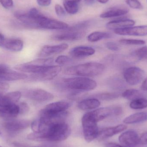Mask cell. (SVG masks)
I'll return each mask as SVG.
<instances>
[{"instance_id":"9","label":"cell","mask_w":147,"mask_h":147,"mask_svg":"<svg viewBox=\"0 0 147 147\" xmlns=\"http://www.w3.org/2000/svg\"><path fill=\"white\" fill-rule=\"evenodd\" d=\"M145 72L140 68L136 67H130L125 69L123 75L126 82L131 85L138 84L144 78Z\"/></svg>"},{"instance_id":"5","label":"cell","mask_w":147,"mask_h":147,"mask_svg":"<svg viewBox=\"0 0 147 147\" xmlns=\"http://www.w3.org/2000/svg\"><path fill=\"white\" fill-rule=\"evenodd\" d=\"M0 114L4 118L13 119L20 115V107L18 104L11 102L5 95H1Z\"/></svg>"},{"instance_id":"7","label":"cell","mask_w":147,"mask_h":147,"mask_svg":"<svg viewBox=\"0 0 147 147\" xmlns=\"http://www.w3.org/2000/svg\"><path fill=\"white\" fill-rule=\"evenodd\" d=\"M72 105L71 102L60 101L54 102L46 105L39 112V115H51L66 111Z\"/></svg>"},{"instance_id":"29","label":"cell","mask_w":147,"mask_h":147,"mask_svg":"<svg viewBox=\"0 0 147 147\" xmlns=\"http://www.w3.org/2000/svg\"><path fill=\"white\" fill-rule=\"evenodd\" d=\"M120 96L119 92H104L92 95L90 97L94 98L98 100L109 101L118 98Z\"/></svg>"},{"instance_id":"30","label":"cell","mask_w":147,"mask_h":147,"mask_svg":"<svg viewBox=\"0 0 147 147\" xmlns=\"http://www.w3.org/2000/svg\"><path fill=\"white\" fill-rule=\"evenodd\" d=\"M63 6L65 11L70 14H75L78 11V3L72 0H65L63 1Z\"/></svg>"},{"instance_id":"44","label":"cell","mask_w":147,"mask_h":147,"mask_svg":"<svg viewBox=\"0 0 147 147\" xmlns=\"http://www.w3.org/2000/svg\"><path fill=\"white\" fill-rule=\"evenodd\" d=\"M141 87L142 90L147 91V78L144 80Z\"/></svg>"},{"instance_id":"48","label":"cell","mask_w":147,"mask_h":147,"mask_svg":"<svg viewBox=\"0 0 147 147\" xmlns=\"http://www.w3.org/2000/svg\"><path fill=\"white\" fill-rule=\"evenodd\" d=\"M72 1L77 3H78L79 2H80L81 1V0H72Z\"/></svg>"},{"instance_id":"26","label":"cell","mask_w":147,"mask_h":147,"mask_svg":"<svg viewBox=\"0 0 147 147\" xmlns=\"http://www.w3.org/2000/svg\"><path fill=\"white\" fill-rule=\"evenodd\" d=\"M106 84L111 89L116 91H121L126 88V84L123 80L117 77L108 79Z\"/></svg>"},{"instance_id":"37","label":"cell","mask_w":147,"mask_h":147,"mask_svg":"<svg viewBox=\"0 0 147 147\" xmlns=\"http://www.w3.org/2000/svg\"><path fill=\"white\" fill-rule=\"evenodd\" d=\"M55 9L56 14L59 17L62 18L65 16L66 13L64 9L59 4H57L55 5Z\"/></svg>"},{"instance_id":"20","label":"cell","mask_w":147,"mask_h":147,"mask_svg":"<svg viewBox=\"0 0 147 147\" xmlns=\"http://www.w3.org/2000/svg\"><path fill=\"white\" fill-rule=\"evenodd\" d=\"M0 47L11 51L17 52L20 51L23 49V42L19 39H4L0 44Z\"/></svg>"},{"instance_id":"43","label":"cell","mask_w":147,"mask_h":147,"mask_svg":"<svg viewBox=\"0 0 147 147\" xmlns=\"http://www.w3.org/2000/svg\"><path fill=\"white\" fill-rule=\"evenodd\" d=\"M105 147H125L115 142H109L105 144Z\"/></svg>"},{"instance_id":"35","label":"cell","mask_w":147,"mask_h":147,"mask_svg":"<svg viewBox=\"0 0 147 147\" xmlns=\"http://www.w3.org/2000/svg\"><path fill=\"white\" fill-rule=\"evenodd\" d=\"M128 5L132 8L136 9H142L143 7L139 0H125Z\"/></svg>"},{"instance_id":"27","label":"cell","mask_w":147,"mask_h":147,"mask_svg":"<svg viewBox=\"0 0 147 147\" xmlns=\"http://www.w3.org/2000/svg\"><path fill=\"white\" fill-rule=\"evenodd\" d=\"M128 59L131 61L147 59V46L142 47L131 53Z\"/></svg>"},{"instance_id":"41","label":"cell","mask_w":147,"mask_h":147,"mask_svg":"<svg viewBox=\"0 0 147 147\" xmlns=\"http://www.w3.org/2000/svg\"><path fill=\"white\" fill-rule=\"evenodd\" d=\"M139 144L147 145V132L142 134L140 136Z\"/></svg>"},{"instance_id":"24","label":"cell","mask_w":147,"mask_h":147,"mask_svg":"<svg viewBox=\"0 0 147 147\" xmlns=\"http://www.w3.org/2000/svg\"><path fill=\"white\" fill-rule=\"evenodd\" d=\"M122 96L128 100L133 101L138 98H146L147 93L142 91L135 89H128L123 92Z\"/></svg>"},{"instance_id":"11","label":"cell","mask_w":147,"mask_h":147,"mask_svg":"<svg viewBox=\"0 0 147 147\" xmlns=\"http://www.w3.org/2000/svg\"><path fill=\"white\" fill-rule=\"evenodd\" d=\"M28 75L23 72L9 69L4 65H0V81H15L26 79Z\"/></svg>"},{"instance_id":"16","label":"cell","mask_w":147,"mask_h":147,"mask_svg":"<svg viewBox=\"0 0 147 147\" xmlns=\"http://www.w3.org/2000/svg\"><path fill=\"white\" fill-rule=\"evenodd\" d=\"M69 47L67 44H61L55 45H46L42 47L39 53L40 57H47L63 52Z\"/></svg>"},{"instance_id":"1","label":"cell","mask_w":147,"mask_h":147,"mask_svg":"<svg viewBox=\"0 0 147 147\" xmlns=\"http://www.w3.org/2000/svg\"><path fill=\"white\" fill-rule=\"evenodd\" d=\"M71 128L65 121L48 125L41 133H33L28 135L27 138L35 141H48L60 142L66 140L71 134Z\"/></svg>"},{"instance_id":"34","label":"cell","mask_w":147,"mask_h":147,"mask_svg":"<svg viewBox=\"0 0 147 147\" xmlns=\"http://www.w3.org/2000/svg\"><path fill=\"white\" fill-rule=\"evenodd\" d=\"M55 62L60 65H66L71 63L72 60L68 56L61 55L57 58Z\"/></svg>"},{"instance_id":"17","label":"cell","mask_w":147,"mask_h":147,"mask_svg":"<svg viewBox=\"0 0 147 147\" xmlns=\"http://www.w3.org/2000/svg\"><path fill=\"white\" fill-rule=\"evenodd\" d=\"M127 129V126L124 124L105 128L99 130L97 138L100 140L107 139L123 132Z\"/></svg>"},{"instance_id":"3","label":"cell","mask_w":147,"mask_h":147,"mask_svg":"<svg viewBox=\"0 0 147 147\" xmlns=\"http://www.w3.org/2000/svg\"><path fill=\"white\" fill-rule=\"evenodd\" d=\"M105 66L102 64L96 62L85 63L68 67L64 73L68 75H78L81 77H96L102 74Z\"/></svg>"},{"instance_id":"21","label":"cell","mask_w":147,"mask_h":147,"mask_svg":"<svg viewBox=\"0 0 147 147\" xmlns=\"http://www.w3.org/2000/svg\"><path fill=\"white\" fill-rule=\"evenodd\" d=\"M135 23L136 22L134 20L127 18H120L108 22L106 27L109 29L114 31L116 29L133 26Z\"/></svg>"},{"instance_id":"31","label":"cell","mask_w":147,"mask_h":147,"mask_svg":"<svg viewBox=\"0 0 147 147\" xmlns=\"http://www.w3.org/2000/svg\"><path fill=\"white\" fill-rule=\"evenodd\" d=\"M91 22L90 21H85L78 24H75L72 26L69 27L65 31L68 32H81L89 28L90 26Z\"/></svg>"},{"instance_id":"8","label":"cell","mask_w":147,"mask_h":147,"mask_svg":"<svg viewBox=\"0 0 147 147\" xmlns=\"http://www.w3.org/2000/svg\"><path fill=\"white\" fill-rule=\"evenodd\" d=\"M25 97L36 102H47L51 101L54 96L51 92L40 88H30L24 92Z\"/></svg>"},{"instance_id":"28","label":"cell","mask_w":147,"mask_h":147,"mask_svg":"<svg viewBox=\"0 0 147 147\" xmlns=\"http://www.w3.org/2000/svg\"><path fill=\"white\" fill-rule=\"evenodd\" d=\"M112 37L113 35L110 33L95 32L88 35L87 40L91 42H96L105 39L110 38Z\"/></svg>"},{"instance_id":"25","label":"cell","mask_w":147,"mask_h":147,"mask_svg":"<svg viewBox=\"0 0 147 147\" xmlns=\"http://www.w3.org/2000/svg\"><path fill=\"white\" fill-rule=\"evenodd\" d=\"M147 120V112L135 113L125 118L123 122L126 124H134L142 122Z\"/></svg>"},{"instance_id":"12","label":"cell","mask_w":147,"mask_h":147,"mask_svg":"<svg viewBox=\"0 0 147 147\" xmlns=\"http://www.w3.org/2000/svg\"><path fill=\"white\" fill-rule=\"evenodd\" d=\"M62 70L59 65H51L49 69L44 73L32 74L28 80L33 81H42L51 80L57 77Z\"/></svg>"},{"instance_id":"6","label":"cell","mask_w":147,"mask_h":147,"mask_svg":"<svg viewBox=\"0 0 147 147\" xmlns=\"http://www.w3.org/2000/svg\"><path fill=\"white\" fill-rule=\"evenodd\" d=\"M90 112L94 119L98 122L109 117L120 115L122 113L123 110L120 106H112L99 108Z\"/></svg>"},{"instance_id":"13","label":"cell","mask_w":147,"mask_h":147,"mask_svg":"<svg viewBox=\"0 0 147 147\" xmlns=\"http://www.w3.org/2000/svg\"><path fill=\"white\" fill-rule=\"evenodd\" d=\"M140 136L136 131L129 130L119 136V140L121 145L125 147H134L139 145Z\"/></svg>"},{"instance_id":"15","label":"cell","mask_w":147,"mask_h":147,"mask_svg":"<svg viewBox=\"0 0 147 147\" xmlns=\"http://www.w3.org/2000/svg\"><path fill=\"white\" fill-rule=\"evenodd\" d=\"M116 34L120 35L143 36L147 35V26H131L114 30Z\"/></svg>"},{"instance_id":"2","label":"cell","mask_w":147,"mask_h":147,"mask_svg":"<svg viewBox=\"0 0 147 147\" xmlns=\"http://www.w3.org/2000/svg\"><path fill=\"white\" fill-rule=\"evenodd\" d=\"M55 84L61 90L81 92L92 90L97 86V83L95 80L84 77L61 79L58 80Z\"/></svg>"},{"instance_id":"40","label":"cell","mask_w":147,"mask_h":147,"mask_svg":"<svg viewBox=\"0 0 147 147\" xmlns=\"http://www.w3.org/2000/svg\"><path fill=\"white\" fill-rule=\"evenodd\" d=\"M8 84L5 82L0 81V96L3 95L9 89Z\"/></svg>"},{"instance_id":"22","label":"cell","mask_w":147,"mask_h":147,"mask_svg":"<svg viewBox=\"0 0 147 147\" xmlns=\"http://www.w3.org/2000/svg\"><path fill=\"white\" fill-rule=\"evenodd\" d=\"M129 12V9L125 7H114L100 15L102 18H109L119 17L127 14Z\"/></svg>"},{"instance_id":"23","label":"cell","mask_w":147,"mask_h":147,"mask_svg":"<svg viewBox=\"0 0 147 147\" xmlns=\"http://www.w3.org/2000/svg\"><path fill=\"white\" fill-rule=\"evenodd\" d=\"M101 102L98 99L90 97L80 101L78 104V107L82 110H91L98 108Z\"/></svg>"},{"instance_id":"33","label":"cell","mask_w":147,"mask_h":147,"mask_svg":"<svg viewBox=\"0 0 147 147\" xmlns=\"http://www.w3.org/2000/svg\"><path fill=\"white\" fill-rule=\"evenodd\" d=\"M120 44L126 45H145L146 42L142 40L123 39L119 40Z\"/></svg>"},{"instance_id":"50","label":"cell","mask_w":147,"mask_h":147,"mask_svg":"<svg viewBox=\"0 0 147 147\" xmlns=\"http://www.w3.org/2000/svg\"><path fill=\"white\" fill-rule=\"evenodd\" d=\"M0 147H2L1 146H0Z\"/></svg>"},{"instance_id":"14","label":"cell","mask_w":147,"mask_h":147,"mask_svg":"<svg viewBox=\"0 0 147 147\" xmlns=\"http://www.w3.org/2000/svg\"><path fill=\"white\" fill-rule=\"evenodd\" d=\"M30 124V122L28 120H11L4 123L3 126L9 133L16 134L27 128Z\"/></svg>"},{"instance_id":"38","label":"cell","mask_w":147,"mask_h":147,"mask_svg":"<svg viewBox=\"0 0 147 147\" xmlns=\"http://www.w3.org/2000/svg\"><path fill=\"white\" fill-rule=\"evenodd\" d=\"M106 47L108 49L113 51H117L120 50V47L117 43L114 42H108L106 44Z\"/></svg>"},{"instance_id":"32","label":"cell","mask_w":147,"mask_h":147,"mask_svg":"<svg viewBox=\"0 0 147 147\" xmlns=\"http://www.w3.org/2000/svg\"><path fill=\"white\" fill-rule=\"evenodd\" d=\"M130 108L133 109H143L147 108L146 98H140L132 101L129 104Z\"/></svg>"},{"instance_id":"4","label":"cell","mask_w":147,"mask_h":147,"mask_svg":"<svg viewBox=\"0 0 147 147\" xmlns=\"http://www.w3.org/2000/svg\"><path fill=\"white\" fill-rule=\"evenodd\" d=\"M81 121L84 137L86 141L90 142L97 138L99 131L98 122L92 117L90 112L84 115Z\"/></svg>"},{"instance_id":"10","label":"cell","mask_w":147,"mask_h":147,"mask_svg":"<svg viewBox=\"0 0 147 147\" xmlns=\"http://www.w3.org/2000/svg\"><path fill=\"white\" fill-rule=\"evenodd\" d=\"M39 29H50V30H64L69 27L67 23L57 20L51 19L43 16L38 22Z\"/></svg>"},{"instance_id":"47","label":"cell","mask_w":147,"mask_h":147,"mask_svg":"<svg viewBox=\"0 0 147 147\" xmlns=\"http://www.w3.org/2000/svg\"><path fill=\"white\" fill-rule=\"evenodd\" d=\"M4 37L3 34L0 33V44L4 40Z\"/></svg>"},{"instance_id":"39","label":"cell","mask_w":147,"mask_h":147,"mask_svg":"<svg viewBox=\"0 0 147 147\" xmlns=\"http://www.w3.org/2000/svg\"><path fill=\"white\" fill-rule=\"evenodd\" d=\"M0 3L2 6L7 9L11 8L13 5V0H0Z\"/></svg>"},{"instance_id":"18","label":"cell","mask_w":147,"mask_h":147,"mask_svg":"<svg viewBox=\"0 0 147 147\" xmlns=\"http://www.w3.org/2000/svg\"><path fill=\"white\" fill-rule=\"evenodd\" d=\"M86 32H68L65 31L63 33L53 35L52 38L54 40L59 41H74L79 40L84 37Z\"/></svg>"},{"instance_id":"45","label":"cell","mask_w":147,"mask_h":147,"mask_svg":"<svg viewBox=\"0 0 147 147\" xmlns=\"http://www.w3.org/2000/svg\"><path fill=\"white\" fill-rule=\"evenodd\" d=\"M85 2L88 5H91L94 3L95 0H84Z\"/></svg>"},{"instance_id":"49","label":"cell","mask_w":147,"mask_h":147,"mask_svg":"<svg viewBox=\"0 0 147 147\" xmlns=\"http://www.w3.org/2000/svg\"></svg>"},{"instance_id":"46","label":"cell","mask_w":147,"mask_h":147,"mask_svg":"<svg viewBox=\"0 0 147 147\" xmlns=\"http://www.w3.org/2000/svg\"><path fill=\"white\" fill-rule=\"evenodd\" d=\"M97 1L98 2L100 3L104 4V3H106L108 2L109 0H97Z\"/></svg>"},{"instance_id":"19","label":"cell","mask_w":147,"mask_h":147,"mask_svg":"<svg viewBox=\"0 0 147 147\" xmlns=\"http://www.w3.org/2000/svg\"><path fill=\"white\" fill-rule=\"evenodd\" d=\"M70 54L75 58H81L90 57L95 54V50L86 46H80L74 47L70 51Z\"/></svg>"},{"instance_id":"36","label":"cell","mask_w":147,"mask_h":147,"mask_svg":"<svg viewBox=\"0 0 147 147\" xmlns=\"http://www.w3.org/2000/svg\"><path fill=\"white\" fill-rule=\"evenodd\" d=\"M18 105L20 107V115H25L29 111V107L26 103L21 102Z\"/></svg>"},{"instance_id":"42","label":"cell","mask_w":147,"mask_h":147,"mask_svg":"<svg viewBox=\"0 0 147 147\" xmlns=\"http://www.w3.org/2000/svg\"><path fill=\"white\" fill-rule=\"evenodd\" d=\"M37 1L40 6L47 7L51 4V0H37Z\"/></svg>"}]
</instances>
